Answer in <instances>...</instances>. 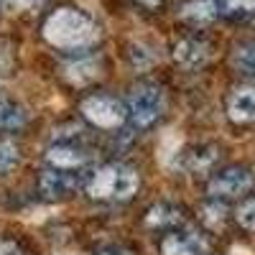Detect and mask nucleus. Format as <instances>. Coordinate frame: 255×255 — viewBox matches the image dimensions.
I'll return each instance as SVG.
<instances>
[{"label":"nucleus","mask_w":255,"mask_h":255,"mask_svg":"<svg viewBox=\"0 0 255 255\" xmlns=\"http://www.w3.org/2000/svg\"><path fill=\"white\" fill-rule=\"evenodd\" d=\"M41 36L46 38V44L67 51V54H84L100 41V26L92 15H87L79 8L64 5L56 8L46 15L44 26H41Z\"/></svg>","instance_id":"nucleus-1"},{"label":"nucleus","mask_w":255,"mask_h":255,"mask_svg":"<svg viewBox=\"0 0 255 255\" xmlns=\"http://www.w3.org/2000/svg\"><path fill=\"white\" fill-rule=\"evenodd\" d=\"M82 186L95 202H130L140 189V174L128 163H102L84 174Z\"/></svg>","instance_id":"nucleus-2"},{"label":"nucleus","mask_w":255,"mask_h":255,"mask_svg":"<svg viewBox=\"0 0 255 255\" xmlns=\"http://www.w3.org/2000/svg\"><path fill=\"white\" fill-rule=\"evenodd\" d=\"M128 120L135 130L153 128L166 113V95L156 82H138L128 95Z\"/></svg>","instance_id":"nucleus-3"},{"label":"nucleus","mask_w":255,"mask_h":255,"mask_svg":"<svg viewBox=\"0 0 255 255\" xmlns=\"http://www.w3.org/2000/svg\"><path fill=\"white\" fill-rule=\"evenodd\" d=\"M79 113L92 128H100V130H118V128H123L125 120H128V105L123 100L113 97V95L95 92V95H87L79 102Z\"/></svg>","instance_id":"nucleus-4"},{"label":"nucleus","mask_w":255,"mask_h":255,"mask_svg":"<svg viewBox=\"0 0 255 255\" xmlns=\"http://www.w3.org/2000/svg\"><path fill=\"white\" fill-rule=\"evenodd\" d=\"M255 189V174L245 166H227L217 171L207 184V194L217 202L243 199Z\"/></svg>","instance_id":"nucleus-5"},{"label":"nucleus","mask_w":255,"mask_h":255,"mask_svg":"<svg viewBox=\"0 0 255 255\" xmlns=\"http://www.w3.org/2000/svg\"><path fill=\"white\" fill-rule=\"evenodd\" d=\"M82 184H84V176H79L77 171L49 166L38 176V194L49 202H64V199H72Z\"/></svg>","instance_id":"nucleus-6"},{"label":"nucleus","mask_w":255,"mask_h":255,"mask_svg":"<svg viewBox=\"0 0 255 255\" xmlns=\"http://www.w3.org/2000/svg\"><path fill=\"white\" fill-rule=\"evenodd\" d=\"M158 253L161 255H209V240L197 230L176 227L161 235Z\"/></svg>","instance_id":"nucleus-7"},{"label":"nucleus","mask_w":255,"mask_h":255,"mask_svg":"<svg viewBox=\"0 0 255 255\" xmlns=\"http://www.w3.org/2000/svg\"><path fill=\"white\" fill-rule=\"evenodd\" d=\"M212 59V44L204 36H184L174 44V61L186 72H197Z\"/></svg>","instance_id":"nucleus-8"},{"label":"nucleus","mask_w":255,"mask_h":255,"mask_svg":"<svg viewBox=\"0 0 255 255\" xmlns=\"http://www.w3.org/2000/svg\"><path fill=\"white\" fill-rule=\"evenodd\" d=\"M46 163L54 168H69V171H79L90 163V151L82 148L74 140H61L56 145H51L46 151Z\"/></svg>","instance_id":"nucleus-9"},{"label":"nucleus","mask_w":255,"mask_h":255,"mask_svg":"<svg viewBox=\"0 0 255 255\" xmlns=\"http://www.w3.org/2000/svg\"><path fill=\"white\" fill-rule=\"evenodd\" d=\"M184 225H186V212L179 204L161 202V204H153L145 212V227L153 230V232H161V235L168 230L184 227Z\"/></svg>","instance_id":"nucleus-10"},{"label":"nucleus","mask_w":255,"mask_h":255,"mask_svg":"<svg viewBox=\"0 0 255 255\" xmlns=\"http://www.w3.org/2000/svg\"><path fill=\"white\" fill-rule=\"evenodd\" d=\"M227 118L232 123H255V87H240L227 100Z\"/></svg>","instance_id":"nucleus-11"},{"label":"nucleus","mask_w":255,"mask_h":255,"mask_svg":"<svg viewBox=\"0 0 255 255\" xmlns=\"http://www.w3.org/2000/svg\"><path fill=\"white\" fill-rule=\"evenodd\" d=\"M230 64L240 77H255V38L240 41V44L232 49Z\"/></svg>","instance_id":"nucleus-12"},{"label":"nucleus","mask_w":255,"mask_h":255,"mask_svg":"<svg viewBox=\"0 0 255 255\" xmlns=\"http://www.w3.org/2000/svg\"><path fill=\"white\" fill-rule=\"evenodd\" d=\"M217 15V5L215 0H191L181 8V18L189 20L194 26H202V23H209L212 18Z\"/></svg>","instance_id":"nucleus-13"},{"label":"nucleus","mask_w":255,"mask_h":255,"mask_svg":"<svg viewBox=\"0 0 255 255\" xmlns=\"http://www.w3.org/2000/svg\"><path fill=\"white\" fill-rule=\"evenodd\" d=\"M28 123V113L20 105L0 97V130H20Z\"/></svg>","instance_id":"nucleus-14"},{"label":"nucleus","mask_w":255,"mask_h":255,"mask_svg":"<svg viewBox=\"0 0 255 255\" xmlns=\"http://www.w3.org/2000/svg\"><path fill=\"white\" fill-rule=\"evenodd\" d=\"M215 161H217L215 148L199 145V148H194V151L184 153L181 166L186 168V171H191V174H199V171H207V168H212V163H215Z\"/></svg>","instance_id":"nucleus-15"},{"label":"nucleus","mask_w":255,"mask_h":255,"mask_svg":"<svg viewBox=\"0 0 255 255\" xmlns=\"http://www.w3.org/2000/svg\"><path fill=\"white\" fill-rule=\"evenodd\" d=\"M217 13L225 18H250L255 15V0H215Z\"/></svg>","instance_id":"nucleus-16"},{"label":"nucleus","mask_w":255,"mask_h":255,"mask_svg":"<svg viewBox=\"0 0 255 255\" xmlns=\"http://www.w3.org/2000/svg\"><path fill=\"white\" fill-rule=\"evenodd\" d=\"M18 158H20L18 145L10 143V140H0V176H3L5 171H10V168L18 163Z\"/></svg>","instance_id":"nucleus-17"},{"label":"nucleus","mask_w":255,"mask_h":255,"mask_svg":"<svg viewBox=\"0 0 255 255\" xmlns=\"http://www.w3.org/2000/svg\"><path fill=\"white\" fill-rule=\"evenodd\" d=\"M235 220H238V225H240L243 230L255 232V199H245V202L238 207Z\"/></svg>","instance_id":"nucleus-18"},{"label":"nucleus","mask_w":255,"mask_h":255,"mask_svg":"<svg viewBox=\"0 0 255 255\" xmlns=\"http://www.w3.org/2000/svg\"><path fill=\"white\" fill-rule=\"evenodd\" d=\"M95 255H138V253L130 245H125V243H108V245L97 248Z\"/></svg>","instance_id":"nucleus-19"},{"label":"nucleus","mask_w":255,"mask_h":255,"mask_svg":"<svg viewBox=\"0 0 255 255\" xmlns=\"http://www.w3.org/2000/svg\"><path fill=\"white\" fill-rule=\"evenodd\" d=\"M133 3L140 5L143 10H148V13H161L163 5H166V0H133Z\"/></svg>","instance_id":"nucleus-20"},{"label":"nucleus","mask_w":255,"mask_h":255,"mask_svg":"<svg viewBox=\"0 0 255 255\" xmlns=\"http://www.w3.org/2000/svg\"><path fill=\"white\" fill-rule=\"evenodd\" d=\"M3 3L10 8H18V10H31V8L41 5V0H3Z\"/></svg>","instance_id":"nucleus-21"},{"label":"nucleus","mask_w":255,"mask_h":255,"mask_svg":"<svg viewBox=\"0 0 255 255\" xmlns=\"http://www.w3.org/2000/svg\"><path fill=\"white\" fill-rule=\"evenodd\" d=\"M0 255H23V250L13 240H0Z\"/></svg>","instance_id":"nucleus-22"}]
</instances>
